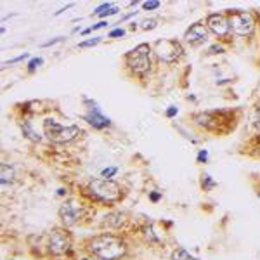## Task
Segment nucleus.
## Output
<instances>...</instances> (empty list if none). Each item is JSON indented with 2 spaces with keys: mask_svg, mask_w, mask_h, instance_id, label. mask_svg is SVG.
Here are the masks:
<instances>
[{
  "mask_svg": "<svg viewBox=\"0 0 260 260\" xmlns=\"http://www.w3.org/2000/svg\"><path fill=\"white\" fill-rule=\"evenodd\" d=\"M87 248L99 260H120L127 253V245L113 234H101L92 238Z\"/></svg>",
  "mask_w": 260,
  "mask_h": 260,
  "instance_id": "f257e3e1",
  "label": "nucleus"
},
{
  "mask_svg": "<svg viewBox=\"0 0 260 260\" xmlns=\"http://www.w3.org/2000/svg\"><path fill=\"white\" fill-rule=\"evenodd\" d=\"M92 198L104 201V203H115L121 198V187L111 179H94L87 187Z\"/></svg>",
  "mask_w": 260,
  "mask_h": 260,
  "instance_id": "f03ea898",
  "label": "nucleus"
},
{
  "mask_svg": "<svg viewBox=\"0 0 260 260\" xmlns=\"http://www.w3.org/2000/svg\"><path fill=\"white\" fill-rule=\"evenodd\" d=\"M44 132L47 136L50 142H56V144H66V142L75 141L80 136V128L77 125H61L56 120L47 118L44 121Z\"/></svg>",
  "mask_w": 260,
  "mask_h": 260,
  "instance_id": "7ed1b4c3",
  "label": "nucleus"
},
{
  "mask_svg": "<svg viewBox=\"0 0 260 260\" xmlns=\"http://www.w3.org/2000/svg\"><path fill=\"white\" fill-rule=\"evenodd\" d=\"M151 47L148 44H141L136 49H132L130 52L125 56L127 66L139 77H144L146 73L151 70Z\"/></svg>",
  "mask_w": 260,
  "mask_h": 260,
  "instance_id": "20e7f679",
  "label": "nucleus"
},
{
  "mask_svg": "<svg viewBox=\"0 0 260 260\" xmlns=\"http://www.w3.org/2000/svg\"><path fill=\"white\" fill-rule=\"evenodd\" d=\"M228 21H229L231 30L240 37H250L255 30L253 16L246 11H229Z\"/></svg>",
  "mask_w": 260,
  "mask_h": 260,
  "instance_id": "39448f33",
  "label": "nucleus"
},
{
  "mask_svg": "<svg viewBox=\"0 0 260 260\" xmlns=\"http://www.w3.org/2000/svg\"><path fill=\"white\" fill-rule=\"evenodd\" d=\"M153 50L158 56V59L163 61V62H174L184 54L182 45H180L177 40H172V39L156 40L154 42Z\"/></svg>",
  "mask_w": 260,
  "mask_h": 260,
  "instance_id": "423d86ee",
  "label": "nucleus"
},
{
  "mask_svg": "<svg viewBox=\"0 0 260 260\" xmlns=\"http://www.w3.org/2000/svg\"><path fill=\"white\" fill-rule=\"evenodd\" d=\"M71 248V236L66 229H52L49 234V251L52 255H64Z\"/></svg>",
  "mask_w": 260,
  "mask_h": 260,
  "instance_id": "0eeeda50",
  "label": "nucleus"
},
{
  "mask_svg": "<svg viewBox=\"0 0 260 260\" xmlns=\"http://www.w3.org/2000/svg\"><path fill=\"white\" fill-rule=\"evenodd\" d=\"M59 217H61L62 224H64L66 228L75 225L82 217V207L73 200L66 201V203L61 205V208H59Z\"/></svg>",
  "mask_w": 260,
  "mask_h": 260,
  "instance_id": "6e6552de",
  "label": "nucleus"
},
{
  "mask_svg": "<svg viewBox=\"0 0 260 260\" xmlns=\"http://www.w3.org/2000/svg\"><path fill=\"white\" fill-rule=\"evenodd\" d=\"M85 103L89 104V113H87L85 116H83V120L85 121H89V123L92 125L94 128H99V130H103V128H106V127H110V123H111V120L108 118V116H104L103 113H101V110L98 106H95L92 101L89 99H85Z\"/></svg>",
  "mask_w": 260,
  "mask_h": 260,
  "instance_id": "1a4fd4ad",
  "label": "nucleus"
},
{
  "mask_svg": "<svg viewBox=\"0 0 260 260\" xmlns=\"http://www.w3.org/2000/svg\"><path fill=\"white\" fill-rule=\"evenodd\" d=\"M207 28L212 33H215L217 37H225L231 30L229 26V21L225 16L222 14H210L207 18Z\"/></svg>",
  "mask_w": 260,
  "mask_h": 260,
  "instance_id": "9d476101",
  "label": "nucleus"
},
{
  "mask_svg": "<svg viewBox=\"0 0 260 260\" xmlns=\"http://www.w3.org/2000/svg\"><path fill=\"white\" fill-rule=\"evenodd\" d=\"M184 37H186V40L189 42L191 45H201L208 40V28L201 23H194L187 28V31Z\"/></svg>",
  "mask_w": 260,
  "mask_h": 260,
  "instance_id": "9b49d317",
  "label": "nucleus"
},
{
  "mask_svg": "<svg viewBox=\"0 0 260 260\" xmlns=\"http://www.w3.org/2000/svg\"><path fill=\"white\" fill-rule=\"evenodd\" d=\"M194 121L207 130H220L219 113H198L194 115Z\"/></svg>",
  "mask_w": 260,
  "mask_h": 260,
  "instance_id": "f8f14e48",
  "label": "nucleus"
},
{
  "mask_svg": "<svg viewBox=\"0 0 260 260\" xmlns=\"http://www.w3.org/2000/svg\"><path fill=\"white\" fill-rule=\"evenodd\" d=\"M12 180H14V169L7 163H2L0 165V182H2V186L6 187Z\"/></svg>",
  "mask_w": 260,
  "mask_h": 260,
  "instance_id": "ddd939ff",
  "label": "nucleus"
},
{
  "mask_svg": "<svg viewBox=\"0 0 260 260\" xmlns=\"http://www.w3.org/2000/svg\"><path fill=\"white\" fill-rule=\"evenodd\" d=\"M118 12V7H115L113 4H103L101 7L95 9L94 14L98 16V18H106V16H113Z\"/></svg>",
  "mask_w": 260,
  "mask_h": 260,
  "instance_id": "4468645a",
  "label": "nucleus"
},
{
  "mask_svg": "<svg viewBox=\"0 0 260 260\" xmlns=\"http://www.w3.org/2000/svg\"><path fill=\"white\" fill-rule=\"evenodd\" d=\"M21 130H23V134H24V137H26V139H30L31 142H40L42 137L35 132V130H33L30 121H24V123L21 125Z\"/></svg>",
  "mask_w": 260,
  "mask_h": 260,
  "instance_id": "2eb2a0df",
  "label": "nucleus"
},
{
  "mask_svg": "<svg viewBox=\"0 0 260 260\" xmlns=\"http://www.w3.org/2000/svg\"><path fill=\"white\" fill-rule=\"evenodd\" d=\"M172 260H198V258H194L192 255L187 253V250L179 248V250H175L174 253H172Z\"/></svg>",
  "mask_w": 260,
  "mask_h": 260,
  "instance_id": "dca6fc26",
  "label": "nucleus"
},
{
  "mask_svg": "<svg viewBox=\"0 0 260 260\" xmlns=\"http://www.w3.org/2000/svg\"><path fill=\"white\" fill-rule=\"evenodd\" d=\"M156 24H158V19L151 18V19H144V21H142L141 28H142V30H153V28H156Z\"/></svg>",
  "mask_w": 260,
  "mask_h": 260,
  "instance_id": "f3484780",
  "label": "nucleus"
},
{
  "mask_svg": "<svg viewBox=\"0 0 260 260\" xmlns=\"http://www.w3.org/2000/svg\"><path fill=\"white\" fill-rule=\"evenodd\" d=\"M101 42V37H98V39H90V40H85V42H80L78 44V47L80 49H87V47H94V45H98Z\"/></svg>",
  "mask_w": 260,
  "mask_h": 260,
  "instance_id": "a211bd4d",
  "label": "nucleus"
},
{
  "mask_svg": "<svg viewBox=\"0 0 260 260\" xmlns=\"http://www.w3.org/2000/svg\"><path fill=\"white\" fill-rule=\"evenodd\" d=\"M158 7H160V2H158V0H151V2L142 4V9L144 11H153V9H158Z\"/></svg>",
  "mask_w": 260,
  "mask_h": 260,
  "instance_id": "6ab92c4d",
  "label": "nucleus"
},
{
  "mask_svg": "<svg viewBox=\"0 0 260 260\" xmlns=\"http://www.w3.org/2000/svg\"><path fill=\"white\" fill-rule=\"evenodd\" d=\"M106 26H108V23H106V21H101V23L94 24V26H90V28H87V30H83V35H87V33H90V31L99 30V28H106Z\"/></svg>",
  "mask_w": 260,
  "mask_h": 260,
  "instance_id": "aec40b11",
  "label": "nucleus"
},
{
  "mask_svg": "<svg viewBox=\"0 0 260 260\" xmlns=\"http://www.w3.org/2000/svg\"><path fill=\"white\" fill-rule=\"evenodd\" d=\"M118 172V169H115V167H111V169H104L103 170V177L104 179H110V177H113V175Z\"/></svg>",
  "mask_w": 260,
  "mask_h": 260,
  "instance_id": "412c9836",
  "label": "nucleus"
},
{
  "mask_svg": "<svg viewBox=\"0 0 260 260\" xmlns=\"http://www.w3.org/2000/svg\"><path fill=\"white\" fill-rule=\"evenodd\" d=\"M42 62H44V59H42V57H35V59H31V61H30V64H28V68H30V70L33 71L35 68H39V66L42 64Z\"/></svg>",
  "mask_w": 260,
  "mask_h": 260,
  "instance_id": "4be33fe9",
  "label": "nucleus"
},
{
  "mask_svg": "<svg viewBox=\"0 0 260 260\" xmlns=\"http://www.w3.org/2000/svg\"><path fill=\"white\" fill-rule=\"evenodd\" d=\"M26 57H28V54H21V56H18V57H14V59H11V61H7V62H4V66H9V64H16V62H19V61L26 59Z\"/></svg>",
  "mask_w": 260,
  "mask_h": 260,
  "instance_id": "5701e85b",
  "label": "nucleus"
},
{
  "mask_svg": "<svg viewBox=\"0 0 260 260\" xmlns=\"http://www.w3.org/2000/svg\"><path fill=\"white\" fill-rule=\"evenodd\" d=\"M123 35H125V30H121V28H118V30H113L110 33L111 39H115V37H123Z\"/></svg>",
  "mask_w": 260,
  "mask_h": 260,
  "instance_id": "b1692460",
  "label": "nucleus"
},
{
  "mask_svg": "<svg viewBox=\"0 0 260 260\" xmlns=\"http://www.w3.org/2000/svg\"><path fill=\"white\" fill-rule=\"evenodd\" d=\"M253 125L260 130V108L257 111H255V118H253Z\"/></svg>",
  "mask_w": 260,
  "mask_h": 260,
  "instance_id": "393cba45",
  "label": "nucleus"
},
{
  "mask_svg": "<svg viewBox=\"0 0 260 260\" xmlns=\"http://www.w3.org/2000/svg\"><path fill=\"white\" fill-rule=\"evenodd\" d=\"M208 52H210V54H220V52H224V49H222L220 45H212Z\"/></svg>",
  "mask_w": 260,
  "mask_h": 260,
  "instance_id": "a878e982",
  "label": "nucleus"
},
{
  "mask_svg": "<svg viewBox=\"0 0 260 260\" xmlns=\"http://www.w3.org/2000/svg\"><path fill=\"white\" fill-rule=\"evenodd\" d=\"M62 39L59 37V39H54V40H49V42H45L44 45H42V47H50V45H54V44H57V42H61Z\"/></svg>",
  "mask_w": 260,
  "mask_h": 260,
  "instance_id": "bb28decb",
  "label": "nucleus"
},
{
  "mask_svg": "<svg viewBox=\"0 0 260 260\" xmlns=\"http://www.w3.org/2000/svg\"><path fill=\"white\" fill-rule=\"evenodd\" d=\"M207 158H208V153H207V151H200L198 160H200V161H205V160H207Z\"/></svg>",
  "mask_w": 260,
  "mask_h": 260,
  "instance_id": "cd10ccee",
  "label": "nucleus"
},
{
  "mask_svg": "<svg viewBox=\"0 0 260 260\" xmlns=\"http://www.w3.org/2000/svg\"><path fill=\"white\" fill-rule=\"evenodd\" d=\"M177 115V108H170L169 111H167V116H169V118H172V116H175Z\"/></svg>",
  "mask_w": 260,
  "mask_h": 260,
  "instance_id": "c85d7f7f",
  "label": "nucleus"
},
{
  "mask_svg": "<svg viewBox=\"0 0 260 260\" xmlns=\"http://www.w3.org/2000/svg\"><path fill=\"white\" fill-rule=\"evenodd\" d=\"M205 180H207V187H213V186H215V182H213V180H210V177H208V175L205 177Z\"/></svg>",
  "mask_w": 260,
  "mask_h": 260,
  "instance_id": "c756f323",
  "label": "nucleus"
},
{
  "mask_svg": "<svg viewBox=\"0 0 260 260\" xmlns=\"http://www.w3.org/2000/svg\"><path fill=\"white\" fill-rule=\"evenodd\" d=\"M151 200H153V201H158V200H160V194H156V192H153V194H151Z\"/></svg>",
  "mask_w": 260,
  "mask_h": 260,
  "instance_id": "7c9ffc66",
  "label": "nucleus"
},
{
  "mask_svg": "<svg viewBox=\"0 0 260 260\" xmlns=\"http://www.w3.org/2000/svg\"><path fill=\"white\" fill-rule=\"evenodd\" d=\"M85 260H87V258H85Z\"/></svg>",
  "mask_w": 260,
  "mask_h": 260,
  "instance_id": "2f4dec72",
  "label": "nucleus"
}]
</instances>
